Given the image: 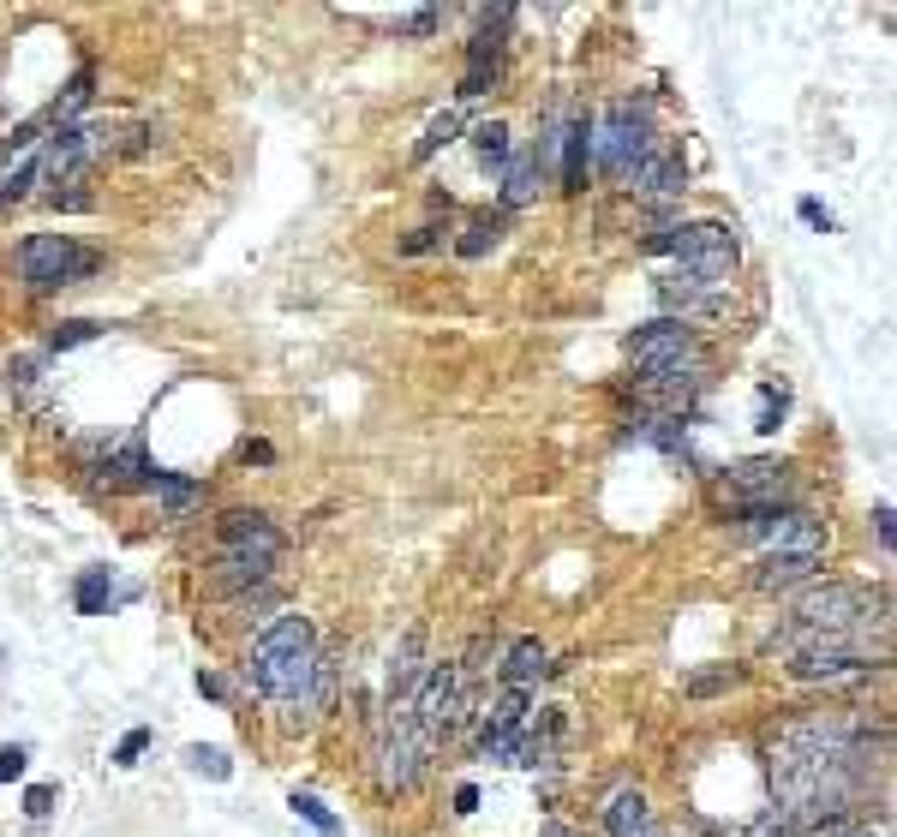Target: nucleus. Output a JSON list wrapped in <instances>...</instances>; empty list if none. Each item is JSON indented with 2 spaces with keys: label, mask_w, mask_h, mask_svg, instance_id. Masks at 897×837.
<instances>
[{
  "label": "nucleus",
  "mask_w": 897,
  "mask_h": 837,
  "mask_svg": "<svg viewBox=\"0 0 897 837\" xmlns=\"http://www.w3.org/2000/svg\"><path fill=\"white\" fill-rule=\"evenodd\" d=\"M849 772H856V742L844 724H796L772 747V826L807 831L820 819L844 814Z\"/></svg>",
  "instance_id": "f257e3e1"
},
{
  "label": "nucleus",
  "mask_w": 897,
  "mask_h": 837,
  "mask_svg": "<svg viewBox=\"0 0 897 837\" xmlns=\"http://www.w3.org/2000/svg\"><path fill=\"white\" fill-rule=\"evenodd\" d=\"M246 670H252V688L263 700H275V707H288V712H312L317 670H323L312 622H305V616H282V622H270L252 640Z\"/></svg>",
  "instance_id": "f03ea898"
},
{
  "label": "nucleus",
  "mask_w": 897,
  "mask_h": 837,
  "mask_svg": "<svg viewBox=\"0 0 897 837\" xmlns=\"http://www.w3.org/2000/svg\"><path fill=\"white\" fill-rule=\"evenodd\" d=\"M628 359H635V384L646 401H665V407H682L688 395L700 389V347H695V329L676 317H653L646 329H635L628 342Z\"/></svg>",
  "instance_id": "7ed1b4c3"
},
{
  "label": "nucleus",
  "mask_w": 897,
  "mask_h": 837,
  "mask_svg": "<svg viewBox=\"0 0 897 837\" xmlns=\"http://www.w3.org/2000/svg\"><path fill=\"white\" fill-rule=\"evenodd\" d=\"M646 252H676V275H688V282L724 293L730 275H737V240H730V228L718 222H688V228H658L653 240H646Z\"/></svg>",
  "instance_id": "20e7f679"
},
{
  "label": "nucleus",
  "mask_w": 897,
  "mask_h": 837,
  "mask_svg": "<svg viewBox=\"0 0 897 837\" xmlns=\"http://www.w3.org/2000/svg\"><path fill=\"white\" fill-rule=\"evenodd\" d=\"M282 563V533L252 509L222 515V551H216V580L222 586H252Z\"/></svg>",
  "instance_id": "39448f33"
},
{
  "label": "nucleus",
  "mask_w": 897,
  "mask_h": 837,
  "mask_svg": "<svg viewBox=\"0 0 897 837\" xmlns=\"http://www.w3.org/2000/svg\"><path fill=\"white\" fill-rule=\"evenodd\" d=\"M425 760L431 754H425L414 730V694H389L384 724H377V777H384V789H414Z\"/></svg>",
  "instance_id": "423d86ee"
},
{
  "label": "nucleus",
  "mask_w": 897,
  "mask_h": 837,
  "mask_svg": "<svg viewBox=\"0 0 897 837\" xmlns=\"http://www.w3.org/2000/svg\"><path fill=\"white\" fill-rule=\"evenodd\" d=\"M455 718H461V665H425V682L414 694V730L425 754H437V742H449Z\"/></svg>",
  "instance_id": "0eeeda50"
},
{
  "label": "nucleus",
  "mask_w": 897,
  "mask_h": 837,
  "mask_svg": "<svg viewBox=\"0 0 897 837\" xmlns=\"http://www.w3.org/2000/svg\"><path fill=\"white\" fill-rule=\"evenodd\" d=\"M12 263H19V275L31 287H61V282H72V275L96 270V258L84 252V245H72L66 233H31V240L12 252Z\"/></svg>",
  "instance_id": "6e6552de"
},
{
  "label": "nucleus",
  "mask_w": 897,
  "mask_h": 837,
  "mask_svg": "<svg viewBox=\"0 0 897 837\" xmlns=\"http://www.w3.org/2000/svg\"><path fill=\"white\" fill-rule=\"evenodd\" d=\"M598 168L611 174V180H628V174L640 168V156L653 150V126H646V114L635 102H616L605 114V126H598Z\"/></svg>",
  "instance_id": "1a4fd4ad"
},
{
  "label": "nucleus",
  "mask_w": 897,
  "mask_h": 837,
  "mask_svg": "<svg viewBox=\"0 0 897 837\" xmlns=\"http://www.w3.org/2000/svg\"><path fill=\"white\" fill-rule=\"evenodd\" d=\"M748 533L766 538L772 556H820V551H826V526H820L814 515H802V509H778V515L766 509Z\"/></svg>",
  "instance_id": "9d476101"
},
{
  "label": "nucleus",
  "mask_w": 897,
  "mask_h": 837,
  "mask_svg": "<svg viewBox=\"0 0 897 837\" xmlns=\"http://www.w3.org/2000/svg\"><path fill=\"white\" fill-rule=\"evenodd\" d=\"M96 132H84V126H61L49 144L36 150V180H79L84 174V161L96 156Z\"/></svg>",
  "instance_id": "9b49d317"
},
{
  "label": "nucleus",
  "mask_w": 897,
  "mask_h": 837,
  "mask_svg": "<svg viewBox=\"0 0 897 837\" xmlns=\"http://www.w3.org/2000/svg\"><path fill=\"white\" fill-rule=\"evenodd\" d=\"M628 180H635V192H646V198H676L688 186V168H682V156H676V150H646L640 168L628 174Z\"/></svg>",
  "instance_id": "f8f14e48"
},
{
  "label": "nucleus",
  "mask_w": 897,
  "mask_h": 837,
  "mask_svg": "<svg viewBox=\"0 0 897 837\" xmlns=\"http://www.w3.org/2000/svg\"><path fill=\"white\" fill-rule=\"evenodd\" d=\"M479 754L497 766H539V736L526 730H479Z\"/></svg>",
  "instance_id": "ddd939ff"
},
{
  "label": "nucleus",
  "mask_w": 897,
  "mask_h": 837,
  "mask_svg": "<svg viewBox=\"0 0 897 837\" xmlns=\"http://www.w3.org/2000/svg\"><path fill=\"white\" fill-rule=\"evenodd\" d=\"M605 831H611V837H646V831H653L640 789H616V796L605 802Z\"/></svg>",
  "instance_id": "4468645a"
},
{
  "label": "nucleus",
  "mask_w": 897,
  "mask_h": 837,
  "mask_svg": "<svg viewBox=\"0 0 897 837\" xmlns=\"http://www.w3.org/2000/svg\"><path fill=\"white\" fill-rule=\"evenodd\" d=\"M545 665H551V652H545V640H514V652H509V665H503V677L509 688H533L539 677H545Z\"/></svg>",
  "instance_id": "2eb2a0df"
},
{
  "label": "nucleus",
  "mask_w": 897,
  "mask_h": 837,
  "mask_svg": "<svg viewBox=\"0 0 897 837\" xmlns=\"http://www.w3.org/2000/svg\"><path fill=\"white\" fill-rule=\"evenodd\" d=\"M814 568H820V556H766V568L754 575V586H760V593L802 586V580H814Z\"/></svg>",
  "instance_id": "dca6fc26"
},
{
  "label": "nucleus",
  "mask_w": 897,
  "mask_h": 837,
  "mask_svg": "<svg viewBox=\"0 0 897 837\" xmlns=\"http://www.w3.org/2000/svg\"><path fill=\"white\" fill-rule=\"evenodd\" d=\"M778 484H784V467L778 461H742L737 473H730V491L737 496H772Z\"/></svg>",
  "instance_id": "f3484780"
},
{
  "label": "nucleus",
  "mask_w": 897,
  "mask_h": 837,
  "mask_svg": "<svg viewBox=\"0 0 897 837\" xmlns=\"http://www.w3.org/2000/svg\"><path fill=\"white\" fill-rule=\"evenodd\" d=\"M533 192H539V150H526V156H514V161H509L503 203H509V210H521V203H533Z\"/></svg>",
  "instance_id": "a211bd4d"
},
{
  "label": "nucleus",
  "mask_w": 897,
  "mask_h": 837,
  "mask_svg": "<svg viewBox=\"0 0 897 837\" xmlns=\"http://www.w3.org/2000/svg\"><path fill=\"white\" fill-rule=\"evenodd\" d=\"M72 605H79V616H102V610H108L114 605V575H108V568H84Z\"/></svg>",
  "instance_id": "6ab92c4d"
},
{
  "label": "nucleus",
  "mask_w": 897,
  "mask_h": 837,
  "mask_svg": "<svg viewBox=\"0 0 897 837\" xmlns=\"http://www.w3.org/2000/svg\"><path fill=\"white\" fill-rule=\"evenodd\" d=\"M533 724V712H526V694L521 688H509L503 700H497L491 712H484V730H526Z\"/></svg>",
  "instance_id": "aec40b11"
},
{
  "label": "nucleus",
  "mask_w": 897,
  "mask_h": 837,
  "mask_svg": "<svg viewBox=\"0 0 897 837\" xmlns=\"http://www.w3.org/2000/svg\"><path fill=\"white\" fill-rule=\"evenodd\" d=\"M186 766H192L198 777H210V784H228V777H233V760L222 754V747H186Z\"/></svg>",
  "instance_id": "412c9836"
},
{
  "label": "nucleus",
  "mask_w": 897,
  "mask_h": 837,
  "mask_svg": "<svg viewBox=\"0 0 897 837\" xmlns=\"http://www.w3.org/2000/svg\"><path fill=\"white\" fill-rule=\"evenodd\" d=\"M288 807H293V814H300V819H305V826H312V831H323V837H342V819H335V814H330V807H323L317 796H305V789H293V802H288Z\"/></svg>",
  "instance_id": "4be33fe9"
},
{
  "label": "nucleus",
  "mask_w": 897,
  "mask_h": 837,
  "mask_svg": "<svg viewBox=\"0 0 897 837\" xmlns=\"http://www.w3.org/2000/svg\"><path fill=\"white\" fill-rule=\"evenodd\" d=\"M586 150H593V132L581 126H569V156H563V186H581V174H586Z\"/></svg>",
  "instance_id": "5701e85b"
},
{
  "label": "nucleus",
  "mask_w": 897,
  "mask_h": 837,
  "mask_svg": "<svg viewBox=\"0 0 897 837\" xmlns=\"http://www.w3.org/2000/svg\"><path fill=\"white\" fill-rule=\"evenodd\" d=\"M784 407H790V389L784 384H760V414H754V431H778V419H784Z\"/></svg>",
  "instance_id": "b1692460"
},
{
  "label": "nucleus",
  "mask_w": 897,
  "mask_h": 837,
  "mask_svg": "<svg viewBox=\"0 0 897 837\" xmlns=\"http://www.w3.org/2000/svg\"><path fill=\"white\" fill-rule=\"evenodd\" d=\"M473 144H479L484 161H509V126H503V121H484V126L473 132Z\"/></svg>",
  "instance_id": "393cba45"
},
{
  "label": "nucleus",
  "mask_w": 897,
  "mask_h": 837,
  "mask_svg": "<svg viewBox=\"0 0 897 837\" xmlns=\"http://www.w3.org/2000/svg\"><path fill=\"white\" fill-rule=\"evenodd\" d=\"M91 84H96V79H91V72H79V79H72V84H66V91H61V102H54V121H61V126H66V121H72V114H79V108H84V102H91Z\"/></svg>",
  "instance_id": "a878e982"
},
{
  "label": "nucleus",
  "mask_w": 897,
  "mask_h": 837,
  "mask_svg": "<svg viewBox=\"0 0 897 837\" xmlns=\"http://www.w3.org/2000/svg\"><path fill=\"white\" fill-rule=\"evenodd\" d=\"M455 126H461L455 114H437V121L425 126V138L414 144V156H419V161H425V156H437V144H449V138H455Z\"/></svg>",
  "instance_id": "bb28decb"
},
{
  "label": "nucleus",
  "mask_w": 897,
  "mask_h": 837,
  "mask_svg": "<svg viewBox=\"0 0 897 837\" xmlns=\"http://www.w3.org/2000/svg\"><path fill=\"white\" fill-rule=\"evenodd\" d=\"M156 491H161V503H168V509L198 503V484H186V479H174V473H156Z\"/></svg>",
  "instance_id": "cd10ccee"
},
{
  "label": "nucleus",
  "mask_w": 897,
  "mask_h": 837,
  "mask_svg": "<svg viewBox=\"0 0 897 837\" xmlns=\"http://www.w3.org/2000/svg\"><path fill=\"white\" fill-rule=\"evenodd\" d=\"M79 342H96V323L72 317V323H61V329L49 335V347H54V354H61V347H79Z\"/></svg>",
  "instance_id": "c85d7f7f"
},
{
  "label": "nucleus",
  "mask_w": 897,
  "mask_h": 837,
  "mask_svg": "<svg viewBox=\"0 0 897 837\" xmlns=\"http://www.w3.org/2000/svg\"><path fill=\"white\" fill-rule=\"evenodd\" d=\"M491 245H497V222H473L461 233V258H484Z\"/></svg>",
  "instance_id": "c756f323"
},
{
  "label": "nucleus",
  "mask_w": 897,
  "mask_h": 837,
  "mask_svg": "<svg viewBox=\"0 0 897 837\" xmlns=\"http://www.w3.org/2000/svg\"><path fill=\"white\" fill-rule=\"evenodd\" d=\"M24 766H31V747H24V742L0 747V784H12V777H24Z\"/></svg>",
  "instance_id": "7c9ffc66"
},
{
  "label": "nucleus",
  "mask_w": 897,
  "mask_h": 837,
  "mask_svg": "<svg viewBox=\"0 0 897 837\" xmlns=\"http://www.w3.org/2000/svg\"><path fill=\"white\" fill-rule=\"evenodd\" d=\"M36 377H42V359H36V354L12 359V384H19V395H24V401L36 395Z\"/></svg>",
  "instance_id": "2f4dec72"
},
{
  "label": "nucleus",
  "mask_w": 897,
  "mask_h": 837,
  "mask_svg": "<svg viewBox=\"0 0 897 837\" xmlns=\"http://www.w3.org/2000/svg\"><path fill=\"white\" fill-rule=\"evenodd\" d=\"M150 747V730H126L121 747H114V766H138V754Z\"/></svg>",
  "instance_id": "473e14b6"
},
{
  "label": "nucleus",
  "mask_w": 897,
  "mask_h": 837,
  "mask_svg": "<svg viewBox=\"0 0 897 837\" xmlns=\"http://www.w3.org/2000/svg\"><path fill=\"white\" fill-rule=\"evenodd\" d=\"M24 814H31V819H49V814H54V789H49V784L24 789Z\"/></svg>",
  "instance_id": "72a5a7b5"
},
{
  "label": "nucleus",
  "mask_w": 897,
  "mask_h": 837,
  "mask_svg": "<svg viewBox=\"0 0 897 837\" xmlns=\"http://www.w3.org/2000/svg\"><path fill=\"white\" fill-rule=\"evenodd\" d=\"M401 31H407V36H425V31H437V7H419V12H407V19H401Z\"/></svg>",
  "instance_id": "f704fd0d"
},
{
  "label": "nucleus",
  "mask_w": 897,
  "mask_h": 837,
  "mask_svg": "<svg viewBox=\"0 0 897 837\" xmlns=\"http://www.w3.org/2000/svg\"><path fill=\"white\" fill-rule=\"evenodd\" d=\"M802 222L820 228V233H832V210H826V203H814V198H802Z\"/></svg>",
  "instance_id": "c9c22d12"
},
{
  "label": "nucleus",
  "mask_w": 897,
  "mask_h": 837,
  "mask_svg": "<svg viewBox=\"0 0 897 837\" xmlns=\"http://www.w3.org/2000/svg\"><path fill=\"white\" fill-rule=\"evenodd\" d=\"M874 526H879V545H886V556H891V545H897V526H891V503H879V509H874Z\"/></svg>",
  "instance_id": "e433bc0d"
},
{
  "label": "nucleus",
  "mask_w": 897,
  "mask_h": 837,
  "mask_svg": "<svg viewBox=\"0 0 897 837\" xmlns=\"http://www.w3.org/2000/svg\"><path fill=\"white\" fill-rule=\"evenodd\" d=\"M724 682H737V670H712V677H695V682H688V694H712V688H724Z\"/></svg>",
  "instance_id": "4c0bfd02"
},
{
  "label": "nucleus",
  "mask_w": 897,
  "mask_h": 837,
  "mask_svg": "<svg viewBox=\"0 0 897 837\" xmlns=\"http://www.w3.org/2000/svg\"><path fill=\"white\" fill-rule=\"evenodd\" d=\"M473 807H479V789L461 784V789H455V814H473Z\"/></svg>",
  "instance_id": "58836bf2"
},
{
  "label": "nucleus",
  "mask_w": 897,
  "mask_h": 837,
  "mask_svg": "<svg viewBox=\"0 0 897 837\" xmlns=\"http://www.w3.org/2000/svg\"><path fill=\"white\" fill-rule=\"evenodd\" d=\"M431 240H437V228H419V233H414V240H401V252H407V258H414V252H425V245H431Z\"/></svg>",
  "instance_id": "ea45409f"
},
{
  "label": "nucleus",
  "mask_w": 897,
  "mask_h": 837,
  "mask_svg": "<svg viewBox=\"0 0 897 837\" xmlns=\"http://www.w3.org/2000/svg\"><path fill=\"white\" fill-rule=\"evenodd\" d=\"M54 203H61V210H91V198H84V192H54Z\"/></svg>",
  "instance_id": "a19ab883"
},
{
  "label": "nucleus",
  "mask_w": 897,
  "mask_h": 837,
  "mask_svg": "<svg viewBox=\"0 0 897 837\" xmlns=\"http://www.w3.org/2000/svg\"><path fill=\"white\" fill-rule=\"evenodd\" d=\"M246 461L263 467V461H275V449H270V443H246Z\"/></svg>",
  "instance_id": "79ce46f5"
},
{
  "label": "nucleus",
  "mask_w": 897,
  "mask_h": 837,
  "mask_svg": "<svg viewBox=\"0 0 897 837\" xmlns=\"http://www.w3.org/2000/svg\"><path fill=\"white\" fill-rule=\"evenodd\" d=\"M748 837H784V831H778V826H772V819H760V826H754V831H748Z\"/></svg>",
  "instance_id": "37998d69"
},
{
  "label": "nucleus",
  "mask_w": 897,
  "mask_h": 837,
  "mask_svg": "<svg viewBox=\"0 0 897 837\" xmlns=\"http://www.w3.org/2000/svg\"><path fill=\"white\" fill-rule=\"evenodd\" d=\"M539 837H575V831H569V826H551V831H539Z\"/></svg>",
  "instance_id": "c03bdc74"
}]
</instances>
